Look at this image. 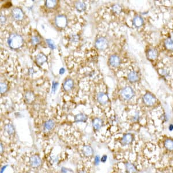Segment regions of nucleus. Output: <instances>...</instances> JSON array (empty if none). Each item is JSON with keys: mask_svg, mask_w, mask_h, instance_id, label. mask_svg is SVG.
I'll use <instances>...</instances> for the list:
<instances>
[{"mask_svg": "<svg viewBox=\"0 0 173 173\" xmlns=\"http://www.w3.org/2000/svg\"><path fill=\"white\" fill-rule=\"evenodd\" d=\"M7 166H3V167H2L1 168V173H3L4 171L5 170V168H6Z\"/></svg>", "mask_w": 173, "mask_h": 173, "instance_id": "nucleus-36", "label": "nucleus"}, {"mask_svg": "<svg viewBox=\"0 0 173 173\" xmlns=\"http://www.w3.org/2000/svg\"><path fill=\"white\" fill-rule=\"evenodd\" d=\"M126 172L127 173H136L137 172V170L136 167L133 164L130 162L126 163L125 164Z\"/></svg>", "mask_w": 173, "mask_h": 173, "instance_id": "nucleus-12", "label": "nucleus"}, {"mask_svg": "<svg viewBox=\"0 0 173 173\" xmlns=\"http://www.w3.org/2000/svg\"><path fill=\"white\" fill-rule=\"evenodd\" d=\"M69 170L66 169L65 167H62L61 168V172L62 173H66L68 172V171H69Z\"/></svg>", "mask_w": 173, "mask_h": 173, "instance_id": "nucleus-35", "label": "nucleus"}, {"mask_svg": "<svg viewBox=\"0 0 173 173\" xmlns=\"http://www.w3.org/2000/svg\"><path fill=\"white\" fill-rule=\"evenodd\" d=\"M30 166L33 168H38L42 164V160L40 157L37 155H34L30 158Z\"/></svg>", "mask_w": 173, "mask_h": 173, "instance_id": "nucleus-6", "label": "nucleus"}, {"mask_svg": "<svg viewBox=\"0 0 173 173\" xmlns=\"http://www.w3.org/2000/svg\"><path fill=\"white\" fill-rule=\"evenodd\" d=\"M143 102L146 105L148 106H151L155 104L156 99L150 93H147L143 96Z\"/></svg>", "mask_w": 173, "mask_h": 173, "instance_id": "nucleus-7", "label": "nucleus"}, {"mask_svg": "<svg viewBox=\"0 0 173 173\" xmlns=\"http://www.w3.org/2000/svg\"><path fill=\"white\" fill-rule=\"evenodd\" d=\"M97 100L98 102L101 105H105L108 102V96L107 94H106L104 92H99L98 94Z\"/></svg>", "mask_w": 173, "mask_h": 173, "instance_id": "nucleus-10", "label": "nucleus"}, {"mask_svg": "<svg viewBox=\"0 0 173 173\" xmlns=\"http://www.w3.org/2000/svg\"><path fill=\"white\" fill-rule=\"evenodd\" d=\"M25 100L28 103H31L35 99V95L31 91L26 92L24 95Z\"/></svg>", "mask_w": 173, "mask_h": 173, "instance_id": "nucleus-18", "label": "nucleus"}, {"mask_svg": "<svg viewBox=\"0 0 173 173\" xmlns=\"http://www.w3.org/2000/svg\"><path fill=\"white\" fill-rule=\"evenodd\" d=\"M4 152V148H3V145H2V144L1 143V154H2Z\"/></svg>", "mask_w": 173, "mask_h": 173, "instance_id": "nucleus-38", "label": "nucleus"}, {"mask_svg": "<svg viewBox=\"0 0 173 173\" xmlns=\"http://www.w3.org/2000/svg\"><path fill=\"white\" fill-rule=\"evenodd\" d=\"M4 129L9 135L12 136L15 133V128L13 126L12 124H10V123H8V124L5 126Z\"/></svg>", "mask_w": 173, "mask_h": 173, "instance_id": "nucleus-24", "label": "nucleus"}, {"mask_svg": "<svg viewBox=\"0 0 173 173\" xmlns=\"http://www.w3.org/2000/svg\"><path fill=\"white\" fill-rule=\"evenodd\" d=\"M64 72H65V69H64V68H61L60 71V73L61 74H63L64 73Z\"/></svg>", "mask_w": 173, "mask_h": 173, "instance_id": "nucleus-37", "label": "nucleus"}, {"mask_svg": "<svg viewBox=\"0 0 173 173\" xmlns=\"http://www.w3.org/2000/svg\"><path fill=\"white\" fill-rule=\"evenodd\" d=\"M11 13L13 18L17 21L22 20L24 17V13L22 9L19 8H15L13 9Z\"/></svg>", "mask_w": 173, "mask_h": 173, "instance_id": "nucleus-5", "label": "nucleus"}, {"mask_svg": "<svg viewBox=\"0 0 173 173\" xmlns=\"http://www.w3.org/2000/svg\"><path fill=\"white\" fill-rule=\"evenodd\" d=\"M57 2V1H56V0H47V1H46L45 5L48 8H53L56 6Z\"/></svg>", "mask_w": 173, "mask_h": 173, "instance_id": "nucleus-26", "label": "nucleus"}, {"mask_svg": "<svg viewBox=\"0 0 173 173\" xmlns=\"http://www.w3.org/2000/svg\"><path fill=\"white\" fill-rule=\"evenodd\" d=\"M107 159V156L105 155H103L102 157V158L100 159V161H101L102 163H105L106 162Z\"/></svg>", "mask_w": 173, "mask_h": 173, "instance_id": "nucleus-34", "label": "nucleus"}, {"mask_svg": "<svg viewBox=\"0 0 173 173\" xmlns=\"http://www.w3.org/2000/svg\"><path fill=\"white\" fill-rule=\"evenodd\" d=\"M134 139V136L132 133H126L122 136L121 140V143L123 146L130 144Z\"/></svg>", "mask_w": 173, "mask_h": 173, "instance_id": "nucleus-8", "label": "nucleus"}, {"mask_svg": "<svg viewBox=\"0 0 173 173\" xmlns=\"http://www.w3.org/2000/svg\"><path fill=\"white\" fill-rule=\"evenodd\" d=\"M1 25L5 24V23L6 22V18L5 16H4L3 15H1Z\"/></svg>", "mask_w": 173, "mask_h": 173, "instance_id": "nucleus-33", "label": "nucleus"}, {"mask_svg": "<svg viewBox=\"0 0 173 173\" xmlns=\"http://www.w3.org/2000/svg\"><path fill=\"white\" fill-rule=\"evenodd\" d=\"M8 43L9 47L13 49H17L21 47L23 44V39L17 33H12L8 39Z\"/></svg>", "mask_w": 173, "mask_h": 173, "instance_id": "nucleus-1", "label": "nucleus"}, {"mask_svg": "<svg viewBox=\"0 0 173 173\" xmlns=\"http://www.w3.org/2000/svg\"><path fill=\"white\" fill-rule=\"evenodd\" d=\"M103 121L99 118H95L92 120V126L94 130H99L103 126Z\"/></svg>", "mask_w": 173, "mask_h": 173, "instance_id": "nucleus-11", "label": "nucleus"}, {"mask_svg": "<svg viewBox=\"0 0 173 173\" xmlns=\"http://www.w3.org/2000/svg\"><path fill=\"white\" fill-rule=\"evenodd\" d=\"M128 78L130 82H135L137 81L139 79V77L138 74L135 72H131L129 73L128 74Z\"/></svg>", "mask_w": 173, "mask_h": 173, "instance_id": "nucleus-20", "label": "nucleus"}, {"mask_svg": "<svg viewBox=\"0 0 173 173\" xmlns=\"http://www.w3.org/2000/svg\"><path fill=\"white\" fill-rule=\"evenodd\" d=\"M76 10L79 12L84 11L86 9V5L83 2L78 1L77 2L75 5Z\"/></svg>", "mask_w": 173, "mask_h": 173, "instance_id": "nucleus-21", "label": "nucleus"}, {"mask_svg": "<svg viewBox=\"0 0 173 173\" xmlns=\"http://www.w3.org/2000/svg\"><path fill=\"white\" fill-rule=\"evenodd\" d=\"M74 82L71 79H68L66 80V81L64 82L63 87L64 89L66 91H70V90L73 87Z\"/></svg>", "mask_w": 173, "mask_h": 173, "instance_id": "nucleus-16", "label": "nucleus"}, {"mask_svg": "<svg viewBox=\"0 0 173 173\" xmlns=\"http://www.w3.org/2000/svg\"><path fill=\"white\" fill-rule=\"evenodd\" d=\"M67 18L64 15H58L55 19L56 25L59 28H64L67 25Z\"/></svg>", "mask_w": 173, "mask_h": 173, "instance_id": "nucleus-4", "label": "nucleus"}, {"mask_svg": "<svg viewBox=\"0 0 173 173\" xmlns=\"http://www.w3.org/2000/svg\"><path fill=\"white\" fill-rule=\"evenodd\" d=\"M147 57L151 60H154L157 58V52L155 49H150L147 52Z\"/></svg>", "mask_w": 173, "mask_h": 173, "instance_id": "nucleus-23", "label": "nucleus"}, {"mask_svg": "<svg viewBox=\"0 0 173 173\" xmlns=\"http://www.w3.org/2000/svg\"><path fill=\"white\" fill-rule=\"evenodd\" d=\"M8 88L7 84L4 83V82H1V86H0V89H1V94H4V93L6 91Z\"/></svg>", "mask_w": 173, "mask_h": 173, "instance_id": "nucleus-28", "label": "nucleus"}, {"mask_svg": "<svg viewBox=\"0 0 173 173\" xmlns=\"http://www.w3.org/2000/svg\"><path fill=\"white\" fill-rule=\"evenodd\" d=\"M46 61H47V57L42 53H39L36 57V62L38 65H42Z\"/></svg>", "mask_w": 173, "mask_h": 173, "instance_id": "nucleus-14", "label": "nucleus"}, {"mask_svg": "<svg viewBox=\"0 0 173 173\" xmlns=\"http://www.w3.org/2000/svg\"><path fill=\"white\" fill-rule=\"evenodd\" d=\"M108 41L106 39L100 37L98 38L95 42V46L100 50H104L108 47Z\"/></svg>", "mask_w": 173, "mask_h": 173, "instance_id": "nucleus-3", "label": "nucleus"}, {"mask_svg": "<svg viewBox=\"0 0 173 173\" xmlns=\"http://www.w3.org/2000/svg\"><path fill=\"white\" fill-rule=\"evenodd\" d=\"M100 162V157L99 155H96L95 157V159H94V164L95 166H98L99 165V163Z\"/></svg>", "mask_w": 173, "mask_h": 173, "instance_id": "nucleus-31", "label": "nucleus"}, {"mask_svg": "<svg viewBox=\"0 0 173 173\" xmlns=\"http://www.w3.org/2000/svg\"><path fill=\"white\" fill-rule=\"evenodd\" d=\"M134 94L135 93H134L133 89L130 87H125L121 92V96L125 100H129L132 99L133 97Z\"/></svg>", "mask_w": 173, "mask_h": 173, "instance_id": "nucleus-2", "label": "nucleus"}, {"mask_svg": "<svg viewBox=\"0 0 173 173\" xmlns=\"http://www.w3.org/2000/svg\"><path fill=\"white\" fill-rule=\"evenodd\" d=\"M169 130H170V131H172V130H173V125H170L169 126Z\"/></svg>", "mask_w": 173, "mask_h": 173, "instance_id": "nucleus-39", "label": "nucleus"}, {"mask_svg": "<svg viewBox=\"0 0 173 173\" xmlns=\"http://www.w3.org/2000/svg\"><path fill=\"white\" fill-rule=\"evenodd\" d=\"M82 153L86 157L92 156L94 154V150L91 146H84L82 149Z\"/></svg>", "mask_w": 173, "mask_h": 173, "instance_id": "nucleus-13", "label": "nucleus"}, {"mask_svg": "<svg viewBox=\"0 0 173 173\" xmlns=\"http://www.w3.org/2000/svg\"><path fill=\"white\" fill-rule=\"evenodd\" d=\"M113 11L116 14H120L122 11V8L118 4H115L113 6Z\"/></svg>", "mask_w": 173, "mask_h": 173, "instance_id": "nucleus-27", "label": "nucleus"}, {"mask_svg": "<svg viewBox=\"0 0 173 173\" xmlns=\"http://www.w3.org/2000/svg\"><path fill=\"white\" fill-rule=\"evenodd\" d=\"M54 126H55V122L53 120H49L44 123V130L45 131H50L53 129Z\"/></svg>", "mask_w": 173, "mask_h": 173, "instance_id": "nucleus-15", "label": "nucleus"}, {"mask_svg": "<svg viewBox=\"0 0 173 173\" xmlns=\"http://www.w3.org/2000/svg\"><path fill=\"white\" fill-rule=\"evenodd\" d=\"M39 42H40V39L39 38V37H37V36L33 37L31 39V42L33 45H37V44H38Z\"/></svg>", "mask_w": 173, "mask_h": 173, "instance_id": "nucleus-30", "label": "nucleus"}, {"mask_svg": "<svg viewBox=\"0 0 173 173\" xmlns=\"http://www.w3.org/2000/svg\"><path fill=\"white\" fill-rule=\"evenodd\" d=\"M79 173H87V171L85 170H81L80 171H79Z\"/></svg>", "mask_w": 173, "mask_h": 173, "instance_id": "nucleus-40", "label": "nucleus"}, {"mask_svg": "<svg viewBox=\"0 0 173 173\" xmlns=\"http://www.w3.org/2000/svg\"><path fill=\"white\" fill-rule=\"evenodd\" d=\"M165 47L169 50H173V40L171 38H167L164 42Z\"/></svg>", "mask_w": 173, "mask_h": 173, "instance_id": "nucleus-25", "label": "nucleus"}, {"mask_svg": "<svg viewBox=\"0 0 173 173\" xmlns=\"http://www.w3.org/2000/svg\"><path fill=\"white\" fill-rule=\"evenodd\" d=\"M109 63L113 67H117L120 65L121 60L119 57L117 55H112L109 58Z\"/></svg>", "mask_w": 173, "mask_h": 173, "instance_id": "nucleus-9", "label": "nucleus"}, {"mask_svg": "<svg viewBox=\"0 0 173 173\" xmlns=\"http://www.w3.org/2000/svg\"><path fill=\"white\" fill-rule=\"evenodd\" d=\"M58 82H57L56 81H53V87H52V91L53 92H56V89H57V87H58Z\"/></svg>", "mask_w": 173, "mask_h": 173, "instance_id": "nucleus-32", "label": "nucleus"}, {"mask_svg": "<svg viewBox=\"0 0 173 173\" xmlns=\"http://www.w3.org/2000/svg\"><path fill=\"white\" fill-rule=\"evenodd\" d=\"M46 42L47 43V45L49 46V47H50L51 49H54L56 48V46L55 44H54V42L51 39H47L46 40Z\"/></svg>", "mask_w": 173, "mask_h": 173, "instance_id": "nucleus-29", "label": "nucleus"}, {"mask_svg": "<svg viewBox=\"0 0 173 173\" xmlns=\"http://www.w3.org/2000/svg\"><path fill=\"white\" fill-rule=\"evenodd\" d=\"M133 24L136 27H140L144 24L143 18L139 16H137L133 20Z\"/></svg>", "mask_w": 173, "mask_h": 173, "instance_id": "nucleus-19", "label": "nucleus"}, {"mask_svg": "<svg viewBox=\"0 0 173 173\" xmlns=\"http://www.w3.org/2000/svg\"><path fill=\"white\" fill-rule=\"evenodd\" d=\"M164 146L167 150L173 151V140L171 139H167L164 142Z\"/></svg>", "mask_w": 173, "mask_h": 173, "instance_id": "nucleus-22", "label": "nucleus"}, {"mask_svg": "<svg viewBox=\"0 0 173 173\" xmlns=\"http://www.w3.org/2000/svg\"><path fill=\"white\" fill-rule=\"evenodd\" d=\"M74 118L76 122H85L87 121L88 117L86 114L80 113L79 114L76 115L74 116Z\"/></svg>", "mask_w": 173, "mask_h": 173, "instance_id": "nucleus-17", "label": "nucleus"}]
</instances>
